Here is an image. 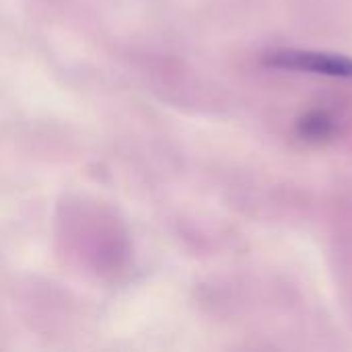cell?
<instances>
[{
  "label": "cell",
  "mask_w": 352,
  "mask_h": 352,
  "mask_svg": "<svg viewBox=\"0 0 352 352\" xmlns=\"http://www.w3.org/2000/svg\"><path fill=\"white\" fill-rule=\"evenodd\" d=\"M262 62L272 68L299 70L336 78H352V58L314 50H272L264 54Z\"/></svg>",
  "instance_id": "cell-1"
},
{
  "label": "cell",
  "mask_w": 352,
  "mask_h": 352,
  "mask_svg": "<svg viewBox=\"0 0 352 352\" xmlns=\"http://www.w3.org/2000/svg\"><path fill=\"white\" fill-rule=\"evenodd\" d=\"M332 128H334V124H332L330 116L324 111H311L305 118H301V122H299V134L309 140L328 138L332 134Z\"/></svg>",
  "instance_id": "cell-2"
}]
</instances>
